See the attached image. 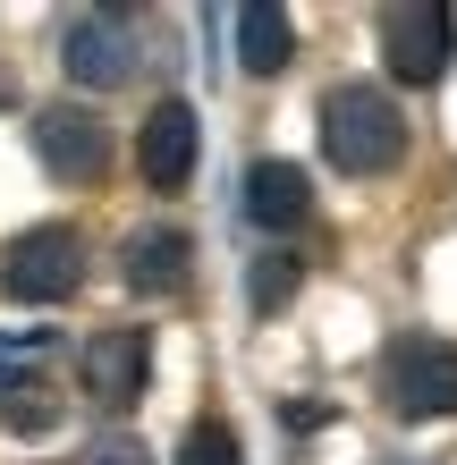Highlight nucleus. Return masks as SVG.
Instances as JSON below:
<instances>
[{"mask_svg":"<svg viewBox=\"0 0 457 465\" xmlns=\"http://www.w3.org/2000/svg\"><path fill=\"white\" fill-rule=\"evenodd\" d=\"M322 161H331L339 178H390L398 161H407L415 127H407V102H398L382 76H347V85L322 94Z\"/></svg>","mask_w":457,"mask_h":465,"instance_id":"1","label":"nucleus"},{"mask_svg":"<svg viewBox=\"0 0 457 465\" xmlns=\"http://www.w3.org/2000/svg\"><path fill=\"white\" fill-rule=\"evenodd\" d=\"M373 372H382V398H390L398 423H441V415H457V347L449 339L398 331Z\"/></svg>","mask_w":457,"mask_h":465,"instance_id":"2","label":"nucleus"},{"mask_svg":"<svg viewBox=\"0 0 457 465\" xmlns=\"http://www.w3.org/2000/svg\"><path fill=\"white\" fill-rule=\"evenodd\" d=\"M85 288V237L68 221H43L9 237V254H0V296L9 305H68V296Z\"/></svg>","mask_w":457,"mask_h":465,"instance_id":"3","label":"nucleus"},{"mask_svg":"<svg viewBox=\"0 0 457 465\" xmlns=\"http://www.w3.org/2000/svg\"><path fill=\"white\" fill-rule=\"evenodd\" d=\"M373 35H382V68L398 85H441L457 68V9H441V0H390Z\"/></svg>","mask_w":457,"mask_h":465,"instance_id":"4","label":"nucleus"},{"mask_svg":"<svg viewBox=\"0 0 457 465\" xmlns=\"http://www.w3.org/2000/svg\"><path fill=\"white\" fill-rule=\"evenodd\" d=\"M136 60H144V43H136V17L127 9H76V17H60V68H68L76 94L127 85Z\"/></svg>","mask_w":457,"mask_h":465,"instance_id":"5","label":"nucleus"},{"mask_svg":"<svg viewBox=\"0 0 457 465\" xmlns=\"http://www.w3.org/2000/svg\"><path fill=\"white\" fill-rule=\"evenodd\" d=\"M25 144H35L43 178H60V186H94L111 170V119H102L94 102H43L35 127H25Z\"/></svg>","mask_w":457,"mask_h":465,"instance_id":"6","label":"nucleus"},{"mask_svg":"<svg viewBox=\"0 0 457 465\" xmlns=\"http://www.w3.org/2000/svg\"><path fill=\"white\" fill-rule=\"evenodd\" d=\"M195 161H204V119H195V102L186 94H161L144 127H136V170L153 195H178L186 178H195Z\"/></svg>","mask_w":457,"mask_h":465,"instance_id":"7","label":"nucleus"},{"mask_svg":"<svg viewBox=\"0 0 457 465\" xmlns=\"http://www.w3.org/2000/svg\"><path fill=\"white\" fill-rule=\"evenodd\" d=\"M76 364H85V398L102 415H127V406H144V390H153V331H136V322L94 331Z\"/></svg>","mask_w":457,"mask_h":465,"instance_id":"8","label":"nucleus"},{"mask_svg":"<svg viewBox=\"0 0 457 465\" xmlns=\"http://www.w3.org/2000/svg\"><path fill=\"white\" fill-rule=\"evenodd\" d=\"M237 212H246V229H263V237H297L313 221V178L297 161H254L246 186H237Z\"/></svg>","mask_w":457,"mask_h":465,"instance_id":"9","label":"nucleus"},{"mask_svg":"<svg viewBox=\"0 0 457 465\" xmlns=\"http://www.w3.org/2000/svg\"><path fill=\"white\" fill-rule=\"evenodd\" d=\"M186 271H195V237H186L178 221H144L136 237L119 245V280L136 296H178Z\"/></svg>","mask_w":457,"mask_h":465,"instance_id":"10","label":"nucleus"},{"mask_svg":"<svg viewBox=\"0 0 457 465\" xmlns=\"http://www.w3.org/2000/svg\"><path fill=\"white\" fill-rule=\"evenodd\" d=\"M229 35H237V68L246 76H280L297 60V17H288L280 0H246V9L229 17Z\"/></svg>","mask_w":457,"mask_h":465,"instance_id":"11","label":"nucleus"},{"mask_svg":"<svg viewBox=\"0 0 457 465\" xmlns=\"http://www.w3.org/2000/svg\"><path fill=\"white\" fill-rule=\"evenodd\" d=\"M297 280H305V254H297V245H272V254H254V262H246V313H254V322H272L288 296H297Z\"/></svg>","mask_w":457,"mask_h":465,"instance_id":"12","label":"nucleus"},{"mask_svg":"<svg viewBox=\"0 0 457 465\" xmlns=\"http://www.w3.org/2000/svg\"><path fill=\"white\" fill-rule=\"evenodd\" d=\"M178 465H246V449H237L229 415H195V423H186V440H178Z\"/></svg>","mask_w":457,"mask_h":465,"instance_id":"13","label":"nucleus"},{"mask_svg":"<svg viewBox=\"0 0 457 465\" xmlns=\"http://www.w3.org/2000/svg\"><path fill=\"white\" fill-rule=\"evenodd\" d=\"M0 423H9L17 440H35V431H51V423H60V398H51V390H25V381H17V390L0 398Z\"/></svg>","mask_w":457,"mask_h":465,"instance_id":"14","label":"nucleus"},{"mask_svg":"<svg viewBox=\"0 0 457 465\" xmlns=\"http://www.w3.org/2000/svg\"><path fill=\"white\" fill-rule=\"evenodd\" d=\"M76 465H153L144 440H127V431H102V440H85V457Z\"/></svg>","mask_w":457,"mask_h":465,"instance_id":"15","label":"nucleus"},{"mask_svg":"<svg viewBox=\"0 0 457 465\" xmlns=\"http://www.w3.org/2000/svg\"><path fill=\"white\" fill-rule=\"evenodd\" d=\"M35 355H51V331H25V339H0V372H9V364H35Z\"/></svg>","mask_w":457,"mask_h":465,"instance_id":"16","label":"nucleus"},{"mask_svg":"<svg viewBox=\"0 0 457 465\" xmlns=\"http://www.w3.org/2000/svg\"><path fill=\"white\" fill-rule=\"evenodd\" d=\"M382 465H423V457H382Z\"/></svg>","mask_w":457,"mask_h":465,"instance_id":"17","label":"nucleus"}]
</instances>
